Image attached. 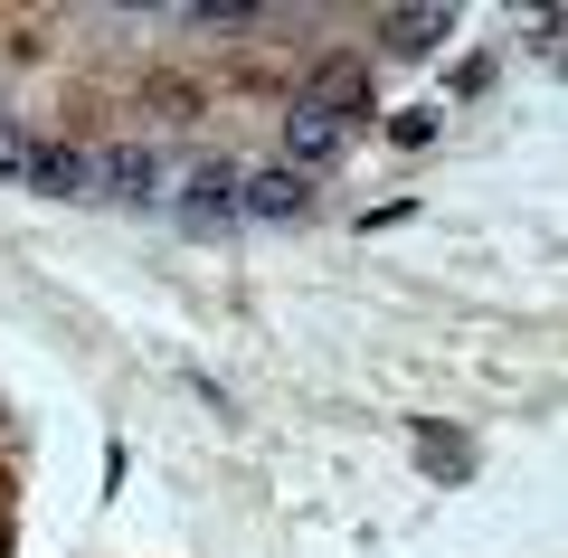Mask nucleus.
<instances>
[{
    "instance_id": "obj_1",
    "label": "nucleus",
    "mask_w": 568,
    "mask_h": 558,
    "mask_svg": "<svg viewBox=\"0 0 568 558\" xmlns=\"http://www.w3.org/2000/svg\"><path fill=\"white\" fill-rule=\"evenodd\" d=\"M304 200H313V180L304 171H284V161H265V171H237V219H304Z\"/></svg>"
},
{
    "instance_id": "obj_2",
    "label": "nucleus",
    "mask_w": 568,
    "mask_h": 558,
    "mask_svg": "<svg viewBox=\"0 0 568 558\" xmlns=\"http://www.w3.org/2000/svg\"><path fill=\"white\" fill-rule=\"evenodd\" d=\"M20 190H39V200H95V152H67V142H29Z\"/></svg>"
},
{
    "instance_id": "obj_3",
    "label": "nucleus",
    "mask_w": 568,
    "mask_h": 558,
    "mask_svg": "<svg viewBox=\"0 0 568 558\" xmlns=\"http://www.w3.org/2000/svg\"><path fill=\"white\" fill-rule=\"evenodd\" d=\"M342 142H351L342 114H323V104H304V95L284 104V171H313V161H332Z\"/></svg>"
},
{
    "instance_id": "obj_4",
    "label": "nucleus",
    "mask_w": 568,
    "mask_h": 558,
    "mask_svg": "<svg viewBox=\"0 0 568 558\" xmlns=\"http://www.w3.org/2000/svg\"><path fill=\"white\" fill-rule=\"evenodd\" d=\"M181 219H190V227H227V219H237V161H227V152H209L200 171H190Z\"/></svg>"
},
{
    "instance_id": "obj_5",
    "label": "nucleus",
    "mask_w": 568,
    "mask_h": 558,
    "mask_svg": "<svg viewBox=\"0 0 568 558\" xmlns=\"http://www.w3.org/2000/svg\"><path fill=\"white\" fill-rule=\"evenodd\" d=\"M95 190H114V200H162V152H142V142L95 152Z\"/></svg>"
},
{
    "instance_id": "obj_6",
    "label": "nucleus",
    "mask_w": 568,
    "mask_h": 558,
    "mask_svg": "<svg viewBox=\"0 0 568 558\" xmlns=\"http://www.w3.org/2000/svg\"><path fill=\"white\" fill-rule=\"evenodd\" d=\"M304 104H323V114H369V77H361V58H332V67H313V85H304Z\"/></svg>"
},
{
    "instance_id": "obj_7",
    "label": "nucleus",
    "mask_w": 568,
    "mask_h": 558,
    "mask_svg": "<svg viewBox=\"0 0 568 558\" xmlns=\"http://www.w3.org/2000/svg\"><path fill=\"white\" fill-rule=\"evenodd\" d=\"M407 445H417L426 474H446V483H465V474H474V436H455V426H436V417L407 426Z\"/></svg>"
},
{
    "instance_id": "obj_8",
    "label": "nucleus",
    "mask_w": 568,
    "mask_h": 558,
    "mask_svg": "<svg viewBox=\"0 0 568 558\" xmlns=\"http://www.w3.org/2000/svg\"><path fill=\"white\" fill-rule=\"evenodd\" d=\"M446 29H455V10H388V48H398V58L446 48Z\"/></svg>"
},
{
    "instance_id": "obj_9",
    "label": "nucleus",
    "mask_w": 568,
    "mask_h": 558,
    "mask_svg": "<svg viewBox=\"0 0 568 558\" xmlns=\"http://www.w3.org/2000/svg\"><path fill=\"white\" fill-rule=\"evenodd\" d=\"M190 29H209V39H237V29H256V0H200V10H190Z\"/></svg>"
},
{
    "instance_id": "obj_10",
    "label": "nucleus",
    "mask_w": 568,
    "mask_h": 558,
    "mask_svg": "<svg viewBox=\"0 0 568 558\" xmlns=\"http://www.w3.org/2000/svg\"><path fill=\"white\" fill-rule=\"evenodd\" d=\"M388 142H398V152H417V142H436V114H426V104H407V114H388Z\"/></svg>"
},
{
    "instance_id": "obj_11",
    "label": "nucleus",
    "mask_w": 568,
    "mask_h": 558,
    "mask_svg": "<svg viewBox=\"0 0 568 558\" xmlns=\"http://www.w3.org/2000/svg\"><path fill=\"white\" fill-rule=\"evenodd\" d=\"M20 171H29V133L0 114V180H20Z\"/></svg>"
},
{
    "instance_id": "obj_12",
    "label": "nucleus",
    "mask_w": 568,
    "mask_h": 558,
    "mask_svg": "<svg viewBox=\"0 0 568 558\" xmlns=\"http://www.w3.org/2000/svg\"><path fill=\"white\" fill-rule=\"evenodd\" d=\"M0 558H10V530H0Z\"/></svg>"
}]
</instances>
